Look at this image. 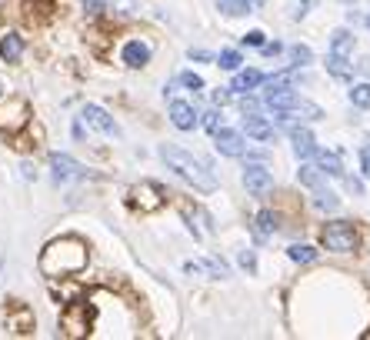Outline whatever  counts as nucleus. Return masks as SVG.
Masks as SVG:
<instances>
[{
    "label": "nucleus",
    "instance_id": "nucleus-1",
    "mask_svg": "<svg viewBox=\"0 0 370 340\" xmlns=\"http://www.w3.org/2000/svg\"><path fill=\"white\" fill-rule=\"evenodd\" d=\"M84 267H87V244L80 237L50 240L40 254V270L47 277H74Z\"/></svg>",
    "mask_w": 370,
    "mask_h": 340
},
{
    "label": "nucleus",
    "instance_id": "nucleus-2",
    "mask_svg": "<svg viewBox=\"0 0 370 340\" xmlns=\"http://www.w3.org/2000/svg\"><path fill=\"white\" fill-rule=\"evenodd\" d=\"M160 160H164L170 170H177V173L184 177L187 184L197 187L201 194H210V190H217L214 173L203 167L197 157H190L187 150H180V147H174V144H160Z\"/></svg>",
    "mask_w": 370,
    "mask_h": 340
},
{
    "label": "nucleus",
    "instance_id": "nucleus-3",
    "mask_svg": "<svg viewBox=\"0 0 370 340\" xmlns=\"http://www.w3.org/2000/svg\"><path fill=\"white\" fill-rule=\"evenodd\" d=\"M321 247L330 254H354L360 247V233L350 220H330L321 227Z\"/></svg>",
    "mask_w": 370,
    "mask_h": 340
},
{
    "label": "nucleus",
    "instance_id": "nucleus-4",
    "mask_svg": "<svg viewBox=\"0 0 370 340\" xmlns=\"http://www.w3.org/2000/svg\"><path fill=\"white\" fill-rule=\"evenodd\" d=\"M31 121V107H27V100H20V97H7V100H0V134H20L24 127Z\"/></svg>",
    "mask_w": 370,
    "mask_h": 340
},
{
    "label": "nucleus",
    "instance_id": "nucleus-5",
    "mask_svg": "<svg viewBox=\"0 0 370 340\" xmlns=\"http://www.w3.org/2000/svg\"><path fill=\"white\" fill-rule=\"evenodd\" d=\"M61 330H63V337H87V334L93 330L91 307L80 304V300H70L61 314Z\"/></svg>",
    "mask_w": 370,
    "mask_h": 340
},
{
    "label": "nucleus",
    "instance_id": "nucleus-6",
    "mask_svg": "<svg viewBox=\"0 0 370 340\" xmlns=\"http://www.w3.org/2000/svg\"><path fill=\"white\" fill-rule=\"evenodd\" d=\"M244 187L254 194V197H270L274 194V173L263 167V160H247L244 167Z\"/></svg>",
    "mask_w": 370,
    "mask_h": 340
},
{
    "label": "nucleus",
    "instance_id": "nucleus-7",
    "mask_svg": "<svg viewBox=\"0 0 370 340\" xmlns=\"http://www.w3.org/2000/svg\"><path fill=\"white\" fill-rule=\"evenodd\" d=\"M214 147L220 157H244L247 154V140L240 130H233V127H220L214 134Z\"/></svg>",
    "mask_w": 370,
    "mask_h": 340
},
{
    "label": "nucleus",
    "instance_id": "nucleus-8",
    "mask_svg": "<svg viewBox=\"0 0 370 340\" xmlns=\"http://www.w3.org/2000/svg\"><path fill=\"white\" fill-rule=\"evenodd\" d=\"M84 121H87L93 130L107 134V137H121V127H117V121H114L104 107H97V104H87V107H84Z\"/></svg>",
    "mask_w": 370,
    "mask_h": 340
},
{
    "label": "nucleus",
    "instance_id": "nucleus-9",
    "mask_svg": "<svg viewBox=\"0 0 370 340\" xmlns=\"http://www.w3.org/2000/svg\"><path fill=\"white\" fill-rule=\"evenodd\" d=\"M50 173H54L57 184H67L74 177H84V167L70 154H50Z\"/></svg>",
    "mask_w": 370,
    "mask_h": 340
},
{
    "label": "nucleus",
    "instance_id": "nucleus-10",
    "mask_svg": "<svg viewBox=\"0 0 370 340\" xmlns=\"http://www.w3.org/2000/svg\"><path fill=\"white\" fill-rule=\"evenodd\" d=\"M170 124L177 127V130H194V127L201 124V114L194 110V104H187V100H170Z\"/></svg>",
    "mask_w": 370,
    "mask_h": 340
},
{
    "label": "nucleus",
    "instance_id": "nucleus-11",
    "mask_svg": "<svg viewBox=\"0 0 370 340\" xmlns=\"http://www.w3.org/2000/svg\"><path fill=\"white\" fill-rule=\"evenodd\" d=\"M121 61L130 67V70H140L151 63V44L147 40H127L121 47Z\"/></svg>",
    "mask_w": 370,
    "mask_h": 340
},
{
    "label": "nucleus",
    "instance_id": "nucleus-12",
    "mask_svg": "<svg viewBox=\"0 0 370 340\" xmlns=\"http://www.w3.org/2000/svg\"><path fill=\"white\" fill-rule=\"evenodd\" d=\"M164 187H157V184H140V187H134V203H137L140 210H160L164 207Z\"/></svg>",
    "mask_w": 370,
    "mask_h": 340
},
{
    "label": "nucleus",
    "instance_id": "nucleus-13",
    "mask_svg": "<svg viewBox=\"0 0 370 340\" xmlns=\"http://www.w3.org/2000/svg\"><path fill=\"white\" fill-rule=\"evenodd\" d=\"M244 130L250 140H257V144H267V140L277 137V124L274 121H267L261 114H254V117H244Z\"/></svg>",
    "mask_w": 370,
    "mask_h": 340
},
{
    "label": "nucleus",
    "instance_id": "nucleus-14",
    "mask_svg": "<svg viewBox=\"0 0 370 340\" xmlns=\"http://www.w3.org/2000/svg\"><path fill=\"white\" fill-rule=\"evenodd\" d=\"M33 314L31 307H24L20 300H10V314H7V330H14V334H33Z\"/></svg>",
    "mask_w": 370,
    "mask_h": 340
},
{
    "label": "nucleus",
    "instance_id": "nucleus-15",
    "mask_svg": "<svg viewBox=\"0 0 370 340\" xmlns=\"http://www.w3.org/2000/svg\"><path fill=\"white\" fill-rule=\"evenodd\" d=\"M291 144H293V154H297V160H314V157H317V150H321L307 127H293V130H291Z\"/></svg>",
    "mask_w": 370,
    "mask_h": 340
},
{
    "label": "nucleus",
    "instance_id": "nucleus-16",
    "mask_svg": "<svg viewBox=\"0 0 370 340\" xmlns=\"http://www.w3.org/2000/svg\"><path fill=\"white\" fill-rule=\"evenodd\" d=\"M257 87H263V74L261 70H254V67H247V70H237L231 80V91L233 93H250L257 91Z\"/></svg>",
    "mask_w": 370,
    "mask_h": 340
},
{
    "label": "nucleus",
    "instance_id": "nucleus-17",
    "mask_svg": "<svg viewBox=\"0 0 370 340\" xmlns=\"http://www.w3.org/2000/svg\"><path fill=\"white\" fill-rule=\"evenodd\" d=\"M280 231V217L274 214V210H261V214L254 217V237L257 240H267V237H274V233Z\"/></svg>",
    "mask_w": 370,
    "mask_h": 340
},
{
    "label": "nucleus",
    "instance_id": "nucleus-18",
    "mask_svg": "<svg viewBox=\"0 0 370 340\" xmlns=\"http://www.w3.org/2000/svg\"><path fill=\"white\" fill-rule=\"evenodd\" d=\"M297 84H300V67H287V70L263 77V91H284V87H297Z\"/></svg>",
    "mask_w": 370,
    "mask_h": 340
},
{
    "label": "nucleus",
    "instance_id": "nucleus-19",
    "mask_svg": "<svg viewBox=\"0 0 370 340\" xmlns=\"http://www.w3.org/2000/svg\"><path fill=\"white\" fill-rule=\"evenodd\" d=\"M0 57L7 63H20V57H24V37L20 33H3L0 37Z\"/></svg>",
    "mask_w": 370,
    "mask_h": 340
},
{
    "label": "nucleus",
    "instance_id": "nucleus-20",
    "mask_svg": "<svg viewBox=\"0 0 370 340\" xmlns=\"http://www.w3.org/2000/svg\"><path fill=\"white\" fill-rule=\"evenodd\" d=\"M314 160H317V167L324 170L327 177H347V170H344V160H340L334 150H324V147H321Z\"/></svg>",
    "mask_w": 370,
    "mask_h": 340
},
{
    "label": "nucleus",
    "instance_id": "nucleus-21",
    "mask_svg": "<svg viewBox=\"0 0 370 340\" xmlns=\"http://www.w3.org/2000/svg\"><path fill=\"white\" fill-rule=\"evenodd\" d=\"M330 54H334V57H350V54H354V33L347 31V27L334 31V37H330Z\"/></svg>",
    "mask_w": 370,
    "mask_h": 340
},
{
    "label": "nucleus",
    "instance_id": "nucleus-22",
    "mask_svg": "<svg viewBox=\"0 0 370 340\" xmlns=\"http://www.w3.org/2000/svg\"><path fill=\"white\" fill-rule=\"evenodd\" d=\"M327 70H330V77H337V80H354L350 57H334V54H327Z\"/></svg>",
    "mask_w": 370,
    "mask_h": 340
},
{
    "label": "nucleus",
    "instance_id": "nucleus-23",
    "mask_svg": "<svg viewBox=\"0 0 370 340\" xmlns=\"http://www.w3.org/2000/svg\"><path fill=\"white\" fill-rule=\"evenodd\" d=\"M314 207L317 210H327V214H334L340 207V201H337V194L330 190V187H321V190H314Z\"/></svg>",
    "mask_w": 370,
    "mask_h": 340
},
{
    "label": "nucleus",
    "instance_id": "nucleus-24",
    "mask_svg": "<svg viewBox=\"0 0 370 340\" xmlns=\"http://www.w3.org/2000/svg\"><path fill=\"white\" fill-rule=\"evenodd\" d=\"M287 257H291L293 263H314L321 257V250H314L310 244H291V247H287Z\"/></svg>",
    "mask_w": 370,
    "mask_h": 340
},
{
    "label": "nucleus",
    "instance_id": "nucleus-25",
    "mask_svg": "<svg viewBox=\"0 0 370 340\" xmlns=\"http://www.w3.org/2000/svg\"><path fill=\"white\" fill-rule=\"evenodd\" d=\"M217 10L227 17H244V14H250L254 7H250L247 0H217Z\"/></svg>",
    "mask_w": 370,
    "mask_h": 340
},
{
    "label": "nucleus",
    "instance_id": "nucleus-26",
    "mask_svg": "<svg viewBox=\"0 0 370 340\" xmlns=\"http://www.w3.org/2000/svg\"><path fill=\"white\" fill-rule=\"evenodd\" d=\"M217 67H224V70L237 74V70L244 67V57H240L237 50H220V54H217Z\"/></svg>",
    "mask_w": 370,
    "mask_h": 340
},
{
    "label": "nucleus",
    "instance_id": "nucleus-27",
    "mask_svg": "<svg viewBox=\"0 0 370 340\" xmlns=\"http://www.w3.org/2000/svg\"><path fill=\"white\" fill-rule=\"evenodd\" d=\"M287 54H291V67H307V63H314V50H310L307 44H293Z\"/></svg>",
    "mask_w": 370,
    "mask_h": 340
},
{
    "label": "nucleus",
    "instance_id": "nucleus-28",
    "mask_svg": "<svg viewBox=\"0 0 370 340\" xmlns=\"http://www.w3.org/2000/svg\"><path fill=\"white\" fill-rule=\"evenodd\" d=\"M350 104L360 110L370 107V84H354V87H350Z\"/></svg>",
    "mask_w": 370,
    "mask_h": 340
},
{
    "label": "nucleus",
    "instance_id": "nucleus-29",
    "mask_svg": "<svg viewBox=\"0 0 370 340\" xmlns=\"http://www.w3.org/2000/svg\"><path fill=\"white\" fill-rule=\"evenodd\" d=\"M203 267H207V274H210V277H231V263L224 261V257H207Z\"/></svg>",
    "mask_w": 370,
    "mask_h": 340
},
{
    "label": "nucleus",
    "instance_id": "nucleus-30",
    "mask_svg": "<svg viewBox=\"0 0 370 340\" xmlns=\"http://www.w3.org/2000/svg\"><path fill=\"white\" fill-rule=\"evenodd\" d=\"M177 80L184 84L187 91H194V93H197V91H203V77H201V74H194V70H184V74H180Z\"/></svg>",
    "mask_w": 370,
    "mask_h": 340
},
{
    "label": "nucleus",
    "instance_id": "nucleus-31",
    "mask_svg": "<svg viewBox=\"0 0 370 340\" xmlns=\"http://www.w3.org/2000/svg\"><path fill=\"white\" fill-rule=\"evenodd\" d=\"M237 261H240V267H244L247 274H257V254L250 247H244L240 254H237Z\"/></svg>",
    "mask_w": 370,
    "mask_h": 340
},
{
    "label": "nucleus",
    "instance_id": "nucleus-32",
    "mask_svg": "<svg viewBox=\"0 0 370 340\" xmlns=\"http://www.w3.org/2000/svg\"><path fill=\"white\" fill-rule=\"evenodd\" d=\"M220 121H224V114H220V110H217V107H210V110H207V114H203V121H201V124L207 127L210 134H217V130H220Z\"/></svg>",
    "mask_w": 370,
    "mask_h": 340
},
{
    "label": "nucleus",
    "instance_id": "nucleus-33",
    "mask_svg": "<svg viewBox=\"0 0 370 340\" xmlns=\"http://www.w3.org/2000/svg\"><path fill=\"white\" fill-rule=\"evenodd\" d=\"M240 114H244V117H254V114H261V100H254L250 93H240Z\"/></svg>",
    "mask_w": 370,
    "mask_h": 340
},
{
    "label": "nucleus",
    "instance_id": "nucleus-34",
    "mask_svg": "<svg viewBox=\"0 0 370 340\" xmlns=\"http://www.w3.org/2000/svg\"><path fill=\"white\" fill-rule=\"evenodd\" d=\"M104 10H107L104 0H84V14L87 17H104Z\"/></svg>",
    "mask_w": 370,
    "mask_h": 340
},
{
    "label": "nucleus",
    "instance_id": "nucleus-35",
    "mask_svg": "<svg viewBox=\"0 0 370 340\" xmlns=\"http://www.w3.org/2000/svg\"><path fill=\"white\" fill-rule=\"evenodd\" d=\"M240 44L244 47H263L267 40H263V31H247L244 37H240Z\"/></svg>",
    "mask_w": 370,
    "mask_h": 340
},
{
    "label": "nucleus",
    "instance_id": "nucleus-36",
    "mask_svg": "<svg viewBox=\"0 0 370 340\" xmlns=\"http://www.w3.org/2000/svg\"><path fill=\"white\" fill-rule=\"evenodd\" d=\"M231 87H217V91H214V104H217V107H224V104H227V100H231Z\"/></svg>",
    "mask_w": 370,
    "mask_h": 340
},
{
    "label": "nucleus",
    "instance_id": "nucleus-37",
    "mask_svg": "<svg viewBox=\"0 0 370 340\" xmlns=\"http://www.w3.org/2000/svg\"><path fill=\"white\" fill-rule=\"evenodd\" d=\"M190 61H203V63L214 61L217 63V57H214V54H207V50H190Z\"/></svg>",
    "mask_w": 370,
    "mask_h": 340
},
{
    "label": "nucleus",
    "instance_id": "nucleus-38",
    "mask_svg": "<svg viewBox=\"0 0 370 340\" xmlns=\"http://www.w3.org/2000/svg\"><path fill=\"white\" fill-rule=\"evenodd\" d=\"M261 50H263V57H277L280 50H284V44H277V40H274V44H263Z\"/></svg>",
    "mask_w": 370,
    "mask_h": 340
},
{
    "label": "nucleus",
    "instance_id": "nucleus-39",
    "mask_svg": "<svg viewBox=\"0 0 370 340\" xmlns=\"http://www.w3.org/2000/svg\"><path fill=\"white\" fill-rule=\"evenodd\" d=\"M203 270H207L203 263H194V261H187V263H184V274H194V277H197V274H203Z\"/></svg>",
    "mask_w": 370,
    "mask_h": 340
},
{
    "label": "nucleus",
    "instance_id": "nucleus-40",
    "mask_svg": "<svg viewBox=\"0 0 370 340\" xmlns=\"http://www.w3.org/2000/svg\"><path fill=\"white\" fill-rule=\"evenodd\" d=\"M360 167H364V173L370 177V144L364 147V150H360Z\"/></svg>",
    "mask_w": 370,
    "mask_h": 340
},
{
    "label": "nucleus",
    "instance_id": "nucleus-41",
    "mask_svg": "<svg viewBox=\"0 0 370 340\" xmlns=\"http://www.w3.org/2000/svg\"><path fill=\"white\" fill-rule=\"evenodd\" d=\"M247 160H267V150H254V154H247Z\"/></svg>",
    "mask_w": 370,
    "mask_h": 340
},
{
    "label": "nucleus",
    "instance_id": "nucleus-42",
    "mask_svg": "<svg viewBox=\"0 0 370 340\" xmlns=\"http://www.w3.org/2000/svg\"><path fill=\"white\" fill-rule=\"evenodd\" d=\"M360 70H364V74L370 77V57H364V61H360Z\"/></svg>",
    "mask_w": 370,
    "mask_h": 340
},
{
    "label": "nucleus",
    "instance_id": "nucleus-43",
    "mask_svg": "<svg viewBox=\"0 0 370 340\" xmlns=\"http://www.w3.org/2000/svg\"><path fill=\"white\" fill-rule=\"evenodd\" d=\"M247 3H250V7H263V0H247Z\"/></svg>",
    "mask_w": 370,
    "mask_h": 340
},
{
    "label": "nucleus",
    "instance_id": "nucleus-44",
    "mask_svg": "<svg viewBox=\"0 0 370 340\" xmlns=\"http://www.w3.org/2000/svg\"><path fill=\"white\" fill-rule=\"evenodd\" d=\"M300 3H304V7H307V3H310V0H300Z\"/></svg>",
    "mask_w": 370,
    "mask_h": 340
},
{
    "label": "nucleus",
    "instance_id": "nucleus-45",
    "mask_svg": "<svg viewBox=\"0 0 370 340\" xmlns=\"http://www.w3.org/2000/svg\"><path fill=\"white\" fill-rule=\"evenodd\" d=\"M367 27H370V17H367Z\"/></svg>",
    "mask_w": 370,
    "mask_h": 340
}]
</instances>
